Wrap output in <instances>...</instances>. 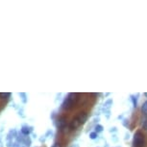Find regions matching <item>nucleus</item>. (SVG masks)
Instances as JSON below:
<instances>
[{
	"mask_svg": "<svg viewBox=\"0 0 147 147\" xmlns=\"http://www.w3.org/2000/svg\"><path fill=\"white\" fill-rule=\"evenodd\" d=\"M76 96H77V94H75V93H70L66 99H64V101L63 103V108L65 109V110L71 109L73 106H74L75 101H77Z\"/></svg>",
	"mask_w": 147,
	"mask_h": 147,
	"instance_id": "nucleus-1",
	"label": "nucleus"
},
{
	"mask_svg": "<svg viewBox=\"0 0 147 147\" xmlns=\"http://www.w3.org/2000/svg\"><path fill=\"white\" fill-rule=\"evenodd\" d=\"M144 143H145L144 136L140 132L136 133L135 137H134V145H135V147H143Z\"/></svg>",
	"mask_w": 147,
	"mask_h": 147,
	"instance_id": "nucleus-2",
	"label": "nucleus"
},
{
	"mask_svg": "<svg viewBox=\"0 0 147 147\" xmlns=\"http://www.w3.org/2000/svg\"><path fill=\"white\" fill-rule=\"evenodd\" d=\"M82 123L80 122V120L78 119V117H75V118H73L72 119V121H71V123H70V125H69V127H70V129H76V128H78L80 125H81Z\"/></svg>",
	"mask_w": 147,
	"mask_h": 147,
	"instance_id": "nucleus-3",
	"label": "nucleus"
},
{
	"mask_svg": "<svg viewBox=\"0 0 147 147\" xmlns=\"http://www.w3.org/2000/svg\"><path fill=\"white\" fill-rule=\"evenodd\" d=\"M65 125H66V119H65L64 117H62V118H60V119L58 120V127H59L60 129L64 128Z\"/></svg>",
	"mask_w": 147,
	"mask_h": 147,
	"instance_id": "nucleus-4",
	"label": "nucleus"
},
{
	"mask_svg": "<svg viewBox=\"0 0 147 147\" xmlns=\"http://www.w3.org/2000/svg\"><path fill=\"white\" fill-rule=\"evenodd\" d=\"M78 117V119L80 120V122H81V123H84V122L87 120V117H88V115H87V113H79V115L77 116Z\"/></svg>",
	"mask_w": 147,
	"mask_h": 147,
	"instance_id": "nucleus-5",
	"label": "nucleus"
},
{
	"mask_svg": "<svg viewBox=\"0 0 147 147\" xmlns=\"http://www.w3.org/2000/svg\"><path fill=\"white\" fill-rule=\"evenodd\" d=\"M30 132H31V129L28 127V126H23L22 128H21V133L23 134V135H29L30 134Z\"/></svg>",
	"mask_w": 147,
	"mask_h": 147,
	"instance_id": "nucleus-6",
	"label": "nucleus"
},
{
	"mask_svg": "<svg viewBox=\"0 0 147 147\" xmlns=\"http://www.w3.org/2000/svg\"><path fill=\"white\" fill-rule=\"evenodd\" d=\"M141 112L144 113V114H147V101H145L141 107Z\"/></svg>",
	"mask_w": 147,
	"mask_h": 147,
	"instance_id": "nucleus-7",
	"label": "nucleus"
},
{
	"mask_svg": "<svg viewBox=\"0 0 147 147\" xmlns=\"http://www.w3.org/2000/svg\"><path fill=\"white\" fill-rule=\"evenodd\" d=\"M102 131H103V126H101V125H96V127H95V132L96 133H100Z\"/></svg>",
	"mask_w": 147,
	"mask_h": 147,
	"instance_id": "nucleus-8",
	"label": "nucleus"
},
{
	"mask_svg": "<svg viewBox=\"0 0 147 147\" xmlns=\"http://www.w3.org/2000/svg\"><path fill=\"white\" fill-rule=\"evenodd\" d=\"M89 137H90L91 139H95V138L97 137V133H96V132L90 133V135H89Z\"/></svg>",
	"mask_w": 147,
	"mask_h": 147,
	"instance_id": "nucleus-9",
	"label": "nucleus"
},
{
	"mask_svg": "<svg viewBox=\"0 0 147 147\" xmlns=\"http://www.w3.org/2000/svg\"><path fill=\"white\" fill-rule=\"evenodd\" d=\"M0 96L2 98H7V97H10L11 96V93L10 92H7V93H0Z\"/></svg>",
	"mask_w": 147,
	"mask_h": 147,
	"instance_id": "nucleus-10",
	"label": "nucleus"
},
{
	"mask_svg": "<svg viewBox=\"0 0 147 147\" xmlns=\"http://www.w3.org/2000/svg\"><path fill=\"white\" fill-rule=\"evenodd\" d=\"M142 128H143L144 130H146V131H147V119H145V120H144V122L142 123Z\"/></svg>",
	"mask_w": 147,
	"mask_h": 147,
	"instance_id": "nucleus-11",
	"label": "nucleus"
},
{
	"mask_svg": "<svg viewBox=\"0 0 147 147\" xmlns=\"http://www.w3.org/2000/svg\"><path fill=\"white\" fill-rule=\"evenodd\" d=\"M52 147H62V145H61V143L56 142V143H54V144H53V146H52Z\"/></svg>",
	"mask_w": 147,
	"mask_h": 147,
	"instance_id": "nucleus-12",
	"label": "nucleus"
}]
</instances>
